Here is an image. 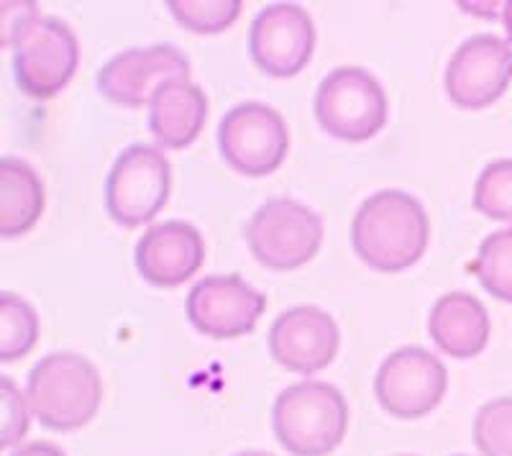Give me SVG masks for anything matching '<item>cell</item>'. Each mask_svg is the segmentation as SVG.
I'll return each mask as SVG.
<instances>
[{
	"instance_id": "1",
	"label": "cell",
	"mask_w": 512,
	"mask_h": 456,
	"mask_svg": "<svg viewBox=\"0 0 512 456\" xmlns=\"http://www.w3.org/2000/svg\"><path fill=\"white\" fill-rule=\"evenodd\" d=\"M431 221L423 203L405 190H377L351 221V249L374 272L400 275L423 259Z\"/></svg>"
},
{
	"instance_id": "2",
	"label": "cell",
	"mask_w": 512,
	"mask_h": 456,
	"mask_svg": "<svg viewBox=\"0 0 512 456\" xmlns=\"http://www.w3.org/2000/svg\"><path fill=\"white\" fill-rule=\"evenodd\" d=\"M26 400L36 421L49 431H80L103 405V377L88 357L52 351L31 367Z\"/></svg>"
},
{
	"instance_id": "3",
	"label": "cell",
	"mask_w": 512,
	"mask_h": 456,
	"mask_svg": "<svg viewBox=\"0 0 512 456\" xmlns=\"http://www.w3.org/2000/svg\"><path fill=\"white\" fill-rule=\"evenodd\" d=\"M349 403L338 387L305 380L285 387L272 405V431L292 456H328L349 433Z\"/></svg>"
},
{
	"instance_id": "4",
	"label": "cell",
	"mask_w": 512,
	"mask_h": 456,
	"mask_svg": "<svg viewBox=\"0 0 512 456\" xmlns=\"http://www.w3.org/2000/svg\"><path fill=\"white\" fill-rule=\"evenodd\" d=\"M313 111L333 139L369 141L387 126L390 100L382 82L364 67H336L320 80Z\"/></svg>"
},
{
	"instance_id": "5",
	"label": "cell",
	"mask_w": 512,
	"mask_h": 456,
	"mask_svg": "<svg viewBox=\"0 0 512 456\" xmlns=\"http://www.w3.org/2000/svg\"><path fill=\"white\" fill-rule=\"evenodd\" d=\"M249 252L272 272L300 269L320 252L323 218L295 198H272L251 213L244 226Z\"/></svg>"
},
{
	"instance_id": "6",
	"label": "cell",
	"mask_w": 512,
	"mask_h": 456,
	"mask_svg": "<svg viewBox=\"0 0 512 456\" xmlns=\"http://www.w3.org/2000/svg\"><path fill=\"white\" fill-rule=\"evenodd\" d=\"M172 193V164L152 144H131L113 162L105 180V211L118 226L154 221Z\"/></svg>"
},
{
	"instance_id": "7",
	"label": "cell",
	"mask_w": 512,
	"mask_h": 456,
	"mask_svg": "<svg viewBox=\"0 0 512 456\" xmlns=\"http://www.w3.org/2000/svg\"><path fill=\"white\" fill-rule=\"evenodd\" d=\"M218 149L233 172L267 177L285 162L290 131L280 111L259 100H246L226 111L218 123Z\"/></svg>"
},
{
	"instance_id": "8",
	"label": "cell",
	"mask_w": 512,
	"mask_h": 456,
	"mask_svg": "<svg viewBox=\"0 0 512 456\" xmlns=\"http://www.w3.org/2000/svg\"><path fill=\"white\" fill-rule=\"evenodd\" d=\"M448 390L446 364L423 346H402L384 357L374 377L379 408L397 421H418L441 405Z\"/></svg>"
},
{
	"instance_id": "9",
	"label": "cell",
	"mask_w": 512,
	"mask_h": 456,
	"mask_svg": "<svg viewBox=\"0 0 512 456\" xmlns=\"http://www.w3.org/2000/svg\"><path fill=\"white\" fill-rule=\"evenodd\" d=\"M80 67V41L57 16H41L13 47V77L21 93L49 100L62 93Z\"/></svg>"
},
{
	"instance_id": "10",
	"label": "cell",
	"mask_w": 512,
	"mask_h": 456,
	"mask_svg": "<svg viewBox=\"0 0 512 456\" xmlns=\"http://www.w3.org/2000/svg\"><path fill=\"white\" fill-rule=\"evenodd\" d=\"M512 82V44L495 34H474L448 59L443 88L461 111H482L505 95Z\"/></svg>"
},
{
	"instance_id": "11",
	"label": "cell",
	"mask_w": 512,
	"mask_h": 456,
	"mask_svg": "<svg viewBox=\"0 0 512 456\" xmlns=\"http://www.w3.org/2000/svg\"><path fill=\"white\" fill-rule=\"evenodd\" d=\"M315 52V24L297 3H272L251 21L249 57L264 75L287 80L310 65Z\"/></svg>"
},
{
	"instance_id": "12",
	"label": "cell",
	"mask_w": 512,
	"mask_h": 456,
	"mask_svg": "<svg viewBox=\"0 0 512 456\" xmlns=\"http://www.w3.org/2000/svg\"><path fill=\"white\" fill-rule=\"evenodd\" d=\"M190 80V59L175 44H154L118 52L100 67V95L123 108H144L164 82Z\"/></svg>"
},
{
	"instance_id": "13",
	"label": "cell",
	"mask_w": 512,
	"mask_h": 456,
	"mask_svg": "<svg viewBox=\"0 0 512 456\" xmlns=\"http://www.w3.org/2000/svg\"><path fill=\"white\" fill-rule=\"evenodd\" d=\"M185 310L192 328L208 339H239L264 316L267 295L239 275H210L192 287Z\"/></svg>"
},
{
	"instance_id": "14",
	"label": "cell",
	"mask_w": 512,
	"mask_h": 456,
	"mask_svg": "<svg viewBox=\"0 0 512 456\" xmlns=\"http://www.w3.org/2000/svg\"><path fill=\"white\" fill-rule=\"evenodd\" d=\"M341 349V331L328 310L295 305L282 310L269 328V354L280 367L297 375L323 372Z\"/></svg>"
},
{
	"instance_id": "15",
	"label": "cell",
	"mask_w": 512,
	"mask_h": 456,
	"mask_svg": "<svg viewBox=\"0 0 512 456\" xmlns=\"http://www.w3.org/2000/svg\"><path fill=\"white\" fill-rule=\"evenodd\" d=\"M134 262L139 275L154 287L185 285L205 262V241L187 221H164L146 228L136 241Z\"/></svg>"
},
{
	"instance_id": "16",
	"label": "cell",
	"mask_w": 512,
	"mask_h": 456,
	"mask_svg": "<svg viewBox=\"0 0 512 456\" xmlns=\"http://www.w3.org/2000/svg\"><path fill=\"white\" fill-rule=\"evenodd\" d=\"M428 336L451 359L479 357L492 336V321L482 300L456 290L433 303L428 313Z\"/></svg>"
},
{
	"instance_id": "17",
	"label": "cell",
	"mask_w": 512,
	"mask_h": 456,
	"mask_svg": "<svg viewBox=\"0 0 512 456\" xmlns=\"http://www.w3.org/2000/svg\"><path fill=\"white\" fill-rule=\"evenodd\" d=\"M208 121V95L192 80L164 82L149 103V134L159 149H187Z\"/></svg>"
},
{
	"instance_id": "18",
	"label": "cell",
	"mask_w": 512,
	"mask_h": 456,
	"mask_svg": "<svg viewBox=\"0 0 512 456\" xmlns=\"http://www.w3.org/2000/svg\"><path fill=\"white\" fill-rule=\"evenodd\" d=\"M47 208V193L39 172L26 159H0V236L16 239L29 234Z\"/></svg>"
},
{
	"instance_id": "19",
	"label": "cell",
	"mask_w": 512,
	"mask_h": 456,
	"mask_svg": "<svg viewBox=\"0 0 512 456\" xmlns=\"http://www.w3.org/2000/svg\"><path fill=\"white\" fill-rule=\"evenodd\" d=\"M39 341V316L34 305L16 293L0 295V362H16L31 354Z\"/></svg>"
},
{
	"instance_id": "20",
	"label": "cell",
	"mask_w": 512,
	"mask_h": 456,
	"mask_svg": "<svg viewBox=\"0 0 512 456\" xmlns=\"http://www.w3.org/2000/svg\"><path fill=\"white\" fill-rule=\"evenodd\" d=\"M469 269L492 298L512 303V226L492 231Z\"/></svg>"
},
{
	"instance_id": "21",
	"label": "cell",
	"mask_w": 512,
	"mask_h": 456,
	"mask_svg": "<svg viewBox=\"0 0 512 456\" xmlns=\"http://www.w3.org/2000/svg\"><path fill=\"white\" fill-rule=\"evenodd\" d=\"M169 13L192 34H221L241 16V0H169Z\"/></svg>"
},
{
	"instance_id": "22",
	"label": "cell",
	"mask_w": 512,
	"mask_h": 456,
	"mask_svg": "<svg viewBox=\"0 0 512 456\" xmlns=\"http://www.w3.org/2000/svg\"><path fill=\"white\" fill-rule=\"evenodd\" d=\"M474 211L512 226V159H495L474 182Z\"/></svg>"
},
{
	"instance_id": "23",
	"label": "cell",
	"mask_w": 512,
	"mask_h": 456,
	"mask_svg": "<svg viewBox=\"0 0 512 456\" xmlns=\"http://www.w3.org/2000/svg\"><path fill=\"white\" fill-rule=\"evenodd\" d=\"M472 436L482 456H512V395L489 400L477 410Z\"/></svg>"
},
{
	"instance_id": "24",
	"label": "cell",
	"mask_w": 512,
	"mask_h": 456,
	"mask_svg": "<svg viewBox=\"0 0 512 456\" xmlns=\"http://www.w3.org/2000/svg\"><path fill=\"white\" fill-rule=\"evenodd\" d=\"M0 403H3V433H0V446L13 449L26 439L31 423V405L26 395L16 387V382L8 375L0 377Z\"/></svg>"
},
{
	"instance_id": "25",
	"label": "cell",
	"mask_w": 512,
	"mask_h": 456,
	"mask_svg": "<svg viewBox=\"0 0 512 456\" xmlns=\"http://www.w3.org/2000/svg\"><path fill=\"white\" fill-rule=\"evenodd\" d=\"M39 18V6L31 3V0L0 3V34H3V47H16V41L21 39Z\"/></svg>"
},
{
	"instance_id": "26",
	"label": "cell",
	"mask_w": 512,
	"mask_h": 456,
	"mask_svg": "<svg viewBox=\"0 0 512 456\" xmlns=\"http://www.w3.org/2000/svg\"><path fill=\"white\" fill-rule=\"evenodd\" d=\"M8 456H67L57 444L52 441H31V444H21L13 449Z\"/></svg>"
},
{
	"instance_id": "27",
	"label": "cell",
	"mask_w": 512,
	"mask_h": 456,
	"mask_svg": "<svg viewBox=\"0 0 512 456\" xmlns=\"http://www.w3.org/2000/svg\"><path fill=\"white\" fill-rule=\"evenodd\" d=\"M502 26H505V34L512 44V0L502 6Z\"/></svg>"
},
{
	"instance_id": "28",
	"label": "cell",
	"mask_w": 512,
	"mask_h": 456,
	"mask_svg": "<svg viewBox=\"0 0 512 456\" xmlns=\"http://www.w3.org/2000/svg\"><path fill=\"white\" fill-rule=\"evenodd\" d=\"M233 456H272V454H267V451L251 449V451H239V454H233Z\"/></svg>"
},
{
	"instance_id": "29",
	"label": "cell",
	"mask_w": 512,
	"mask_h": 456,
	"mask_svg": "<svg viewBox=\"0 0 512 456\" xmlns=\"http://www.w3.org/2000/svg\"><path fill=\"white\" fill-rule=\"evenodd\" d=\"M397 456H413V454H397Z\"/></svg>"
},
{
	"instance_id": "30",
	"label": "cell",
	"mask_w": 512,
	"mask_h": 456,
	"mask_svg": "<svg viewBox=\"0 0 512 456\" xmlns=\"http://www.w3.org/2000/svg\"><path fill=\"white\" fill-rule=\"evenodd\" d=\"M454 456H464V454H454Z\"/></svg>"
}]
</instances>
